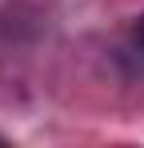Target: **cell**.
<instances>
[{
  "label": "cell",
  "instance_id": "obj_1",
  "mask_svg": "<svg viewBox=\"0 0 144 148\" xmlns=\"http://www.w3.org/2000/svg\"><path fill=\"white\" fill-rule=\"evenodd\" d=\"M136 44H140V52H144V16H140V24H136Z\"/></svg>",
  "mask_w": 144,
  "mask_h": 148
}]
</instances>
